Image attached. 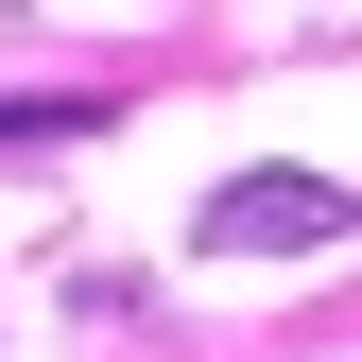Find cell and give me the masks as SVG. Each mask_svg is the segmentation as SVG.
<instances>
[{
	"label": "cell",
	"mask_w": 362,
	"mask_h": 362,
	"mask_svg": "<svg viewBox=\"0 0 362 362\" xmlns=\"http://www.w3.org/2000/svg\"><path fill=\"white\" fill-rule=\"evenodd\" d=\"M310 242H345L328 173H242V190H207V259H310Z\"/></svg>",
	"instance_id": "1"
}]
</instances>
